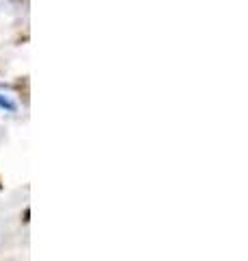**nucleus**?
<instances>
[{
  "label": "nucleus",
  "mask_w": 248,
  "mask_h": 261,
  "mask_svg": "<svg viewBox=\"0 0 248 261\" xmlns=\"http://www.w3.org/2000/svg\"><path fill=\"white\" fill-rule=\"evenodd\" d=\"M0 109H5V111L13 113V111H15V102L11 100V98H7V96L0 94Z\"/></svg>",
  "instance_id": "nucleus-1"
},
{
  "label": "nucleus",
  "mask_w": 248,
  "mask_h": 261,
  "mask_svg": "<svg viewBox=\"0 0 248 261\" xmlns=\"http://www.w3.org/2000/svg\"><path fill=\"white\" fill-rule=\"evenodd\" d=\"M29 214H31V209H24V218H22L24 222H29Z\"/></svg>",
  "instance_id": "nucleus-2"
},
{
  "label": "nucleus",
  "mask_w": 248,
  "mask_h": 261,
  "mask_svg": "<svg viewBox=\"0 0 248 261\" xmlns=\"http://www.w3.org/2000/svg\"><path fill=\"white\" fill-rule=\"evenodd\" d=\"M0 190H3V183H0Z\"/></svg>",
  "instance_id": "nucleus-3"
}]
</instances>
